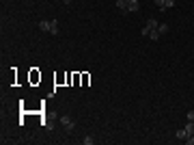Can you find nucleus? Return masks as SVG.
<instances>
[{
	"mask_svg": "<svg viewBox=\"0 0 194 145\" xmlns=\"http://www.w3.org/2000/svg\"><path fill=\"white\" fill-rule=\"evenodd\" d=\"M138 7H140V4H138L136 0H130V2H127V11H132V13L138 11Z\"/></svg>",
	"mask_w": 194,
	"mask_h": 145,
	"instance_id": "3",
	"label": "nucleus"
},
{
	"mask_svg": "<svg viewBox=\"0 0 194 145\" xmlns=\"http://www.w3.org/2000/svg\"><path fill=\"white\" fill-rule=\"evenodd\" d=\"M175 4V0H164V7H162V11H166V9H170Z\"/></svg>",
	"mask_w": 194,
	"mask_h": 145,
	"instance_id": "10",
	"label": "nucleus"
},
{
	"mask_svg": "<svg viewBox=\"0 0 194 145\" xmlns=\"http://www.w3.org/2000/svg\"><path fill=\"white\" fill-rule=\"evenodd\" d=\"M186 132H188L190 137L194 134V121H188V126H186Z\"/></svg>",
	"mask_w": 194,
	"mask_h": 145,
	"instance_id": "8",
	"label": "nucleus"
},
{
	"mask_svg": "<svg viewBox=\"0 0 194 145\" xmlns=\"http://www.w3.org/2000/svg\"><path fill=\"white\" fill-rule=\"evenodd\" d=\"M60 124H63V128H65V130H67V132H71V130H73V128H76V121H73V119H71V117H69V115H65V117H63V119H60Z\"/></svg>",
	"mask_w": 194,
	"mask_h": 145,
	"instance_id": "1",
	"label": "nucleus"
},
{
	"mask_svg": "<svg viewBox=\"0 0 194 145\" xmlns=\"http://www.w3.org/2000/svg\"><path fill=\"white\" fill-rule=\"evenodd\" d=\"M82 143H84V145H93V143H95V139H93V137H84Z\"/></svg>",
	"mask_w": 194,
	"mask_h": 145,
	"instance_id": "11",
	"label": "nucleus"
},
{
	"mask_svg": "<svg viewBox=\"0 0 194 145\" xmlns=\"http://www.w3.org/2000/svg\"><path fill=\"white\" fill-rule=\"evenodd\" d=\"M186 143H188V145H194V134H192V137H188V139H186Z\"/></svg>",
	"mask_w": 194,
	"mask_h": 145,
	"instance_id": "14",
	"label": "nucleus"
},
{
	"mask_svg": "<svg viewBox=\"0 0 194 145\" xmlns=\"http://www.w3.org/2000/svg\"><path fill=\"white\" fill-rule=\"evenodd\" d=\"M188 121H194V110H188Z\"/></svg>",
	"mask_w": 194,
	"mask_h": 145,
	"instance_id": "13",
	"label": "nucleus"
},
{
	"mask_svg": "<svg viewBox=\"0 0 194 145\" xmlns=\"http://www.w3.org/2000/svg\"><path fill=\"white\" fill-rule=\"evenodd\" d=\"M157 30H160V35L168 33V24H160V26H157Z\"/></svg>",
	"mask_w": 194,
	"mask_h": 145,
	"instance_id": "9",
	"label": "nucleus"
},
{
	"mask_svg": "<svg viewBox=\"0 0 194 145\" xmlns=\"http://www.w3.org/2000/svg\"><path fill=\"white\" fill-rule=\"evenodd\" d=\"M149 39L157 41V39H160V30H157V28H151V30H149Z\"/></svg>",
	"mask_w": 194,
	"mask_h": 145,
	"instance_id": "5",
	"label": "nucleus"
},
{
	"mask_svg": "<svg viewBox=\"0 0 194 145\" xmlns=\"http://www.w3.org/2000/svg\"><path fill=\"white\" fill-rule=\"evenodd\" d=\"M188 137H190V134L186 132V128H183V130H177V139H179V141H186Z\"/></svg>",
	"mask_w": 194,
	"mask_h": 145,
	"instance_id": "6",
	"label": "nucleus"
},
{
	"mask_svg": "<svg viewBox=\"0 0 194 145\" xmlns=\"http://www.w3.org/2000/svg\"><path fill=\"white\" fill-rule=\"evenodd\" d=\"M63 2H65V4H69V2H71V0H63Z\"/></svg>",
	"mask_w": 194,
	"mask_h": 145,
	"instance_id": "15",
	"label": "nucleus"
},
{
	"mask_svg": "<svg viewBox=\"0 0 194 145\" xmlns=\"http://www.w3.org/2000/svg\"><path fill=\"white\" fill-rule=\"evenodd\" d=\"M117 9H121V11H127V0H117Z\"/></svg>",
	"mask_w": 194,
	"mask_h": 145,
	"instance_id": "7",
	"label": "nucleus"
},
{
	"mask_svg": "<svg viewBox=\"0 0 194 145\" xmlns=\"http://www.w3.org/2000/svg\"><path fill=\"white\" fill-rule=\"evenodd\" d=\"M127 2H130V0H127Z\"/></svg>",
	"mask_w": 194,
	"mask_h": 145,
	"instance_id": "16",
	"label": "nucleus"
},
{
	"mask_svg": "<svg viewBox=\"0 0 194 145\" xmlns=\"http://www.w3.org/2000/svg\"><path fill=\"white\" fill-rule=\"evenodd\" d=\"M155 2V7H160V11H162V7H164V0H153Z\"/></svg>",
	"mask_w": 194,
	"mask_h": 145,
	"instance_id": "12",
	"label": "nucleus"
},
{
	"mask_svg": "<svg viewBox=\"0 0 194 145\" xmlns=\"http://www.w3.org/2000/svg\"><path fill=\"white\" fill-rule=\"evenodd\" d=\"M157 26H160V24H157L155 17H149V20H147V28H149V30H151V28H157Z\"/></svg>",
	"mask_w": 194,
	"mask_h": 145,
	"instance_id": "4",
	"label": "nucleus"
},
{
	"mask_svg": "<svg viewBox=\"0 0 194 145\" xmlns=\"http://www.w3.org/2000/svg\"><path fill=\"white\" fill-rule=\"evenodd\" d=\"M50 35H58V22L56 20L50 22Z\"/></svg>",
	"mask_w": 194,
	"mask_h": 145,
	"instance_id": "2",
	"label": "nucleus"
}]
</instances>
